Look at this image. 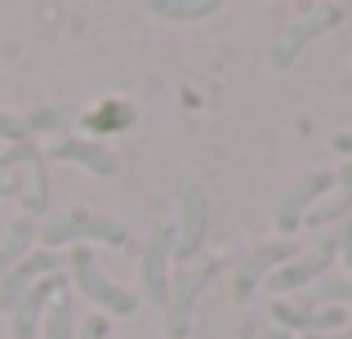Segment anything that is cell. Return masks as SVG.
Listing matches in <instances>:
<instances>
[{
  "instance_id": "obj_27",
  "label": "cell",
  "mask_w": 352,
  "mask_h": 339,
  "mask_svg": "<svg viewBox=\"0 0 352 339\" xmlns=\"http://www.w3.org/2000/svg\"><path fill=\"white\" fill-rule=\"evenodd\" d=\"M303 339H352V326H344V331H326V335H303Z\"/></svg>"
},
{
  "instance_id": "obj_16",
  "label": "cell",
  "mask_w": 352,
  "mask_h": 339,
  "mask_svg": "<svg viewBox=\"0 0 352 339\" xmlns=\"http://www.w3.org/2000/svg\"><path fill=\"white\" fill-rule=\"evenodd\" d=\"M32 241H36V219L23 215V219H14V223L5 228V237H0V277L32 254Z\"/></svg>"
},
{
  "instance_id": "obj_7",
  "label": "cell",
  "mask_w": 352,
  "mask_h": 339,
  "mask_svg": "<svg viewBox=\"0 0 352 339\" xmlns=\"http://www.w3.org/2000/svg\"><path fill=\"white\" fill-rule=\"evenodd\" d=\"M272 322L276 331H303V335H326V331H344L348 313L344 308H317L308 295H290V299H272Z\"/></svg>"
},
{
  "instance_id": "obj_4",
  "label": "cell",
  "mask_w": 352,
  "mask_h": 339,
  "mask_svg": "<svg viewBox=\"0 0 352 339\" xmlns=\"http://www.w3.org/2000/svg\"><path fill=\"white\" fill-rule=\"evenodd\" d=\"M335 259H339V241L335 237H317L303 254H294L290 263H281L263 286L272 290V299H290V295H299V290H308L312 281H321L326 272H335Z\"/></svg>"
},
{
  "instance_id": "obj_8",
  "label": "cell",
  "mask_w": 352,
  "mask_h": 339,
  "mask_svg": "<svg viewBox=\"0 0 352 339\" xmlns=\"http://www.w3.org/2000/svg\"><path fill=\"white\" fill-rule=\"evenodd\" d=\"M330 188H335V170H308V174H299V179L290 183V192L281 197V206H276V232H281V237L299 232L303 219H308V210L317 206Z\"/></svg>"
},
{
  "instance_id": "obj_13",
  "label": "cell",
  "mask_w": 352,
  "mask_h": 339,
  "mask_svg": "<svg viewBox=\"0 0 352 339\" xmlns=\"http://www.w3.org/2000/svg\"><path fill=\"white\" fill-rule=\"evenodd\" d=\"M170 237H174L170 228H156L143 245V268H138V277H143V295L152 299V304H165V295H170V254H174Z\"/></svg>"
},
{
  "instance_id": "obj_11",
  "label": "cell",
  "mask_w": 352,
  "mask_h": 339,
  "mask_svg": "<svg viewBox=\"0 0 352 339\" xmlns=\"http://www.w3.org/2000/svg\"><path fill=\"white\" fill-rule=\"evenodd\" d=\"M50 272H63V254H54V250H32L23 263H14V268L0 277V313H14L18 299L41 277H50Z\"/></svg>"
},
{
  "instance_id": "obj_29",
  "label": "cell",
  "mask_w": 352,
  "mask_h": 339,
  "mask_svg": "<svg viewBox=\"0 0 352 339\" xmlns=\"http://www.w3.org/2000/svg\"><path fill=\"white\" fill-rule=\"evenodd\" d=\"M0 166H5V148H0Z\"/></svg>"
},
{
  "instance_id": "obj_15",
  "label": "cell",
  "mask_w": 352,
  "mask_h": 339,
  "mask_svg": "<svg viewBox=\"0 0 352 339\" xmlns=\"http://www.w3.org/2000/svg\"><path fill=\"white\" fill-rule=\"evenodd\" d=\"M352 215V166H339L335 170V188L308 210L303 228H326V223H348Z\"/></svg>"
},
{
  "instance_id": "obj_14",
  "label": "cell",
  "mask_w": 352,
  "mask_h": 339,
  "mask_svg": "<svg viewBox=\"0 0 352 339\" xmlns=\"http://www.w3.org/2000/svg\"><path fill=\"white\" fill-rule=\"evenodd\" d=\"M54 161H67V166H80L89 174H98V179H112L116 174V157L107 148H98L94 139H76V134H67V139H58L50 148Z\"/></svg>"
},
{
  "instance_id": "obj_2",
  "label": "cell",
  "mask_w": 352,
  "mask_h": 339,
  "mask_svg": "<svg viewBox=\"0 0 352 339\" xmlns=\"http://www.w3.org/2000/svg\"><path fill=\"white\" fill-rule=\"evenodd\" d=\"M67 268H72L67 277L80 286V295H85L94 308H103V317H134L138 313L134 290L116 286V281L98 268V259H94V250H89V245H76V250L67 254Z\"/></svg>"
},
{
  "instance_id": "obj_20",
  "label": "cell",
  "mask_w": 352,
  "mask_h": 339,
  "mask_svg": "<svg viewBox=\"0 0 352 339\" xmlns=\"http://www.w3.org/2000/svg\"><path fill=\"white\" fill-rule=\"evenodd\" d=\"M23 125H27V139H32V134H63L67 130V112H58V107H36V112L23 116Z\"/></svg>"
},
{
  "instance_id": "obj_18",
  "label": "cell",
  "mask_w": 352,
  "mask_h": 339,
  "mask_svg": "<svg viewBox=\"0 0 352 339\" xmlns=\"http://www.w3.org/2000/svg\"><path fill=\"white\" fill-rule=\"evenodd\" d=\"M76 335H80V313L67 295H58L41 322V339H76Z\"/></svg>"
},
{
  "instance_id": "obj_28",
  "label": "cell",
  "mask_w": 352,
  "mask_h": 339,
  "mask_svg": "<svg viewBox=\"0 0 352 339\" xmlns=\"http://www.w3.org/2000/svg\"><path fill=\"white\" fill-rule=\"evenodd\" d=\"M267 339H294V335H290V331H272Z\"/></svg>"
},
{
  "instance_id": "obj_5",
  "label": "cell",
  "mask_w": 352,
  "mask_h": 339,
  "mask_svg": "<svg viewBox=\"0 0 352 339\" xmlns=\"http://www.w3.org/2000/svg\"><path fill=\"white\" fill-rule=\"evenodd\" d=\"M344 18H348V9H344V5H326V9H312L308 18H294V23H285V27H281V36L272 41V54H267L272 72H290L294 63L303 58V50H308L312 41H321L326 32H335Z\"/></svg>"
},
{
  "instance_id": "obj_26",
  "label": "cell",
  "mask_w": 352,
  "mask_h": 339,
  "mask_svg": "<svg viewBox=\"0 0 352 339\" xmlns=\"http://www.w3.org/2000/svg\"><path fill=\"white\" fill-rule=\"evenodd\" d=\"M335 152H344V157H348V166H352V130L335 134Z\"/></svg>"
},
{
  "instance_id": "obj_25",
  "label": "cell",
  "mask_w": 352,
  "mask_h": 339,
  "mask_svg": "<svg viewBox=\"0 0 352 339\" xmlns=\"http://www.w3.org/2000/svg\"><path fill=\"white\" fill-rule=\"evenodd\" d=\"M18 197V174L0 170V201H14Z\"/></svg>"
},
{
  "instance_id": "obj_24",
  "label": "cell",
  "mask_w": 352,
  "mask_h": 339,
  "mask_svg": "<svg viewBox=\"0 0 352 339\" xmlns=\"http://www.w3.org/2000/svg\"><path fill=\"white\" fill-rule=\"evenodd\" d=\"M76 339H107V317H89Z\"/></svg>"
},
{
  "instance_id": "obj_1",
  "label": "cell",
  "mask_w": 352,
  "mask_h": 339,
  "mask_svg": "<svg viewBox=\"0 0 352 339\" xmlns=\"http://www.w3.org/2000/svg\"><path fill=\"white\" fill-rule=\"evenodd\" d=\"M36 241H41V250H76V245H112V250H129V232L125 223H116V219L107 215H94V210L85 206H72L67 215H54L45 219V228H36Z\"/></svg>"
},
{
  "instance_id": "obj_12",
  "label": "cell",
  "mask_w": 352,
  "mask_h": 339,
  "mask_svg": "<svg viewBox=\"0 0 352 339\" xmlns=\"http://www.w3.org/2000/svg\"><path fill=\"white\" fill-rule=\"evenodd\" d=\"M206 232H210V206H206V192L192 183L183 188V219H179V241H174V254L183 263L197 259L206 250Z\"/></svg>"
},
{
  "instance_id": "obj_9",
  "label": "cell",
  "mask_w": 352,
  "mask_h": 339,
  "mask_svg": "<svg viewBox=\"0 0 352 339\" xmlns=\"http://www.w3.org/2000/svg\"><path fill=\"white\" fill-rule=\"evenodd\" d=\"M294 254H299V250H294L290 237H276V241H267V245H254V250H250V259L232 272V295L241 299V304H245V299L254 295V290L263 286V281L272 277L281 263H290Z\"/></svg>"
},
{
  "instance_id": "obj_22",
  "label": "cell",
  "mask_w": 352,
  "mask_h": 339,
  "mask_svg": "<svg viewBox=\"0 0 352 339\" xmlns=\"http://www.w3.org/2000/svg\"><path fill=\"white\" fill-rule=\"evenodd\" d=\"M0 143H27V125H23V116L0 112Z\"/></svg>"
},
{
  "instance_id": "obj_3",
  "label": "cell",
  "mask_w": 352,
  "mask_h": 339,
  "mask_svg": "<svg viewBox=\"0 0 352 339\" xmlns=\"http://www.w3.org/2000/svg\"><path fill=\"white\" fill-rule=\"evenodd\" d=\"M223 272L219 259H206V263H188V268L170 272V295H165V335L170 339H183L192 326V313H197V299L206 295V286Z\"/></svg>"
},
{
  "instance_id": "obj_19",
  "label": "cell",
  "mask_w": 352,
  "mask_h": 339,
  "mask_svg": "<svg viewBox=\"0 0 352 339\" xmlns=\"http://www.w3.org/2000/svg\"><path fill=\"white\" fill-rule=\"evenodd\" d=\"M152 18H165V23H197V18L219 14V0H152Z\"/></svg>"
},
{
  "instance_id": "obj_6",
  "label": "cell",
  "mask_w": 352,
  "mask_h": 339,
  "mask_svg": "<svg viewBox=\"0 0 352 339\" xmlns=\"http://www.w3.org/2000/svg\"><path fill=\"white\" fill-rule=\"evenodd\" d=\"M0 170H9V174L18 170V197H23V215L27 219H36V215L50 210V192H54L50 188V166H45V152L36 148L32 139L5 148V166Z\"/></svg>"
},
{
  "instance_id": "obj_10",
  "label": "cell",
  "mask_w": 352,
  "mask_h": 339,
  "mask_svg": "<svg viewBox=\"0 0 352 339\" xmlns=\"http://www.w3.org/2000/svg\"><path fill=\"white\" fill-rule=\"evenodd\" d=\"M58 295H67V272H50V277L36 281L14 308V339H36L41 335V322H45V313H50V304Z\"/></svg>"
},
{
  "instance_id": "obj_17",
  "label": "cell",
  "mask_w": 352,
  "mask_h": 339,
  "mask_svg": "<svg viewBox=\"0 0 352 339\" xmlns=\"http://www.w3.org/2000/svg\"><path fill=\"white\" fill-rule=\"evenodd\" d=\"M303 295H308L317 308H344V313H348V304H352V277H348V272H326V277L312 281Z\"/></svg>"
},
{
  "instance_id": "obj_23",
  "label": "cell",
  "mask_w": 352,
  "mask_h": 339,
  "mask_svg": "<svg viewBox=\"0 0 352 339\" xmlns=\"http://www.w3.org/2000/svg\"><path fill=\"white\" fill-rule=\"evenodd\" d=\"M335 241H339V259L348 263V277H352V219H348V223H339Z\"/></svg>"
},
{
  "instance_id": "obj_21",
  "label": "cell",
  "mask_w": 352,
  "mask_h": 339,
  "mask_svg": "<svg viewBox=\"0 0 352 339\" xmlns=\"http://www.w3.org/2000/svg\"><path fill=\"white\" fill-rule=\"evenodd\" d=\"M125 121H129V107H103V112H94V116H89V130H98V125H107L103 134H112V130H120Z\"/></svg>"
}]
</instances>
